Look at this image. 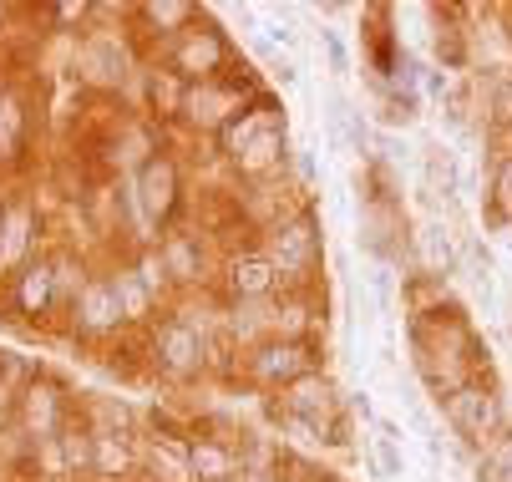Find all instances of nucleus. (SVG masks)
<instances>
[{
    "mask_svg": "<svg viewBox=\"0 0 512 482\" xmlns=\"http://www.w3.org/2000/svg\"><path fill=\"white\" fill-rule=\"evenodd\" d=\"M284 406H289V417L295 422H310V427H330V417H335V391H330V381L325 376H300L295 386H289V396H284Z\"/></svg>",
    "mask_w": 512,
    "mask_h": 482,
    "instance_id": "7ed1b4c3",
    "label": "nucleus"
},
{
    "mask_svg": "<svg viewBox=\"0 0 512 482\" xmlns=\"http://www.w3.org/2000/svg\"><path fill=\"white\" fill-rule=\"evenodd\" d=\"M330 127H335V137L350 148V153H360L365 148V127H360V112H350V102H330Z\"/></svg>",
    "mask_w": 512,
    "mask_h": 482,
    "instance_id": "9d476101",
    "label": "nucleus"
},
{
    "mask_svg": "<svg viewBox=\"0 0 512 482\" xmlns=\"http://www.w3.org/2000/svg\"><path fill=\"white\" fill-rule=\"evenodd\" d=\"M487 472H492L497 482H512V437H502V442H497V452H492Z\"/></svg>",
    "mask_w": 512,
    "mask_h": 482,
    "instance_id": "6ab92c4d",
    "label": "nucleus"
},
{
    "mask_svg": "<svg viewBox=\"0 0 512 482\" xmlns=\"http://www.w3.org/2000/svg\"><path fill=\"white\" fill-rule=\"evenodd\" d=\"M193 467H198V477H208V482H229L234 457H229L224 447H208V442H198V447H193Z\"/></svg>",
    "mask_w": 512,
    "mask_h": 482,
    "instance_id": "f8f14e48",
    "label": "nucleus"
},
{
    "mask_svg": "<svg viewBox=\"0 0 512 482\" xmlns=\"http://www.w3.org/2000/svg\"><path fill=\"white\" fill-rule=\"evenodd\" d=\"M269 259L279 274H305L315 259H320V239H315V219L310 214H295L289 224L274 229V244H269Z\"/></svg>",
    "mask_w": 512,
    "mask_h": 482,
    "instance_id": "f03ea898",
    "label": "nucleus"
},
{
    "mask_svg": "<svg viewBox=\"0 0 512 482\" xmlns=\"http://www.w3.org/2000/svg\"><path fill=\"white\" fill-rule=\"evenodd\" d=\"M421 249H426V264H431V269H442V274L457 269V244L447 239L442 224H426V229H421Z\"/></svg>",
    "mask_w": 512,
    "mask_h": 482,
    "instance_id": "1a4fd4ad",
    "label": "nucleus"
},
{
    "mask_svg": "<svg viewBox=\"0 0 512 482\" xmlns=\"http://www.w3.org/2000/svg\"><path fill=\"white\" fill-rule=\"evenodd\" d=\"M173 269H178V280H188V269H193V254H188L183 244L173 249Z\"/></svg>",
    "mask_w": 512,
    "mask_h": 482,
    "instance_id": "4be33fe9",
    "label": "nucleus"
},
{
    "mask_svg": "<svg viewBox=\"0 0 512 482\" xmlns=\"http://www.w3.org/2000/svg\"><path fill=\"white\" fill-rule=\"evenodd\" d=\"M112 290H117V305H127V315H142V300H148V295H142V290L127 280V274H117Z\"/></svg>",
    "mask_w": 512,
    "mask_h": 482,
    "instance_id": "aec40b11",
    "label": "nucleus"
},
{
    "mask_svg": "<svg viewBox=\"0 0 512 482\" xmlns=\"http://www.w3.org/2000/svg\"><path fill=\"white\" fill-rule=\"evenodd\" d=\"M274 148L284 153V132H264V137H254V143L244 148V168H264V163H274Z\"/></svg>",
    "mask_w": 512,
    "mask_h": 482,
    "instance_id": "dca6fc26",
    "label": "nucleus"
},
{
    "mask_svg": "<svg viewBox=\"0 0 512 482\" xmlns=\"http://www.w3.org/2000/svg\"><path fill=\"white\" fill-rule=\"evenodd\" d=\"M371 457H376V472H381L386 482L406 477V457H401V442H391V437H371Z\"/></svg>",
    "mask_w": 512,
    "mask_h": 482,
    "instance_id": "ddd939ff",
    "label": "nucleus"
},
{
    "mask_svg": "<svg viewBox=\"0 0 512 482\" xmlns=\"http://www.w3.org/2000/svg\"><path fill=\"white\" fill-rule=\"evenodd\" d=\"M320 41H325V51H330V72L345 77V72H350V51H345L340 31H320Z\"/></svg>",
    "mask_w": 512,
    "mask_h": 482,
    "instance_id": "a211bd4d",
    "label": "nucleus"
},
{
    "mask_svg": "<svg viewBox=\"0 0 512 482\" xmlns=\"http://www.w3.org/2000/svg\"><path fill=\"white\" fill-rule=\"evenodd\" d=\"M92 77H97V82H117V77H122V51H117V41H97V46H92Z\"/></svg>",
    "mask_w": 512,
    "mask_h": 482,
    "instance_id": "4468645a",
    "label": "nucleus"
},
{
    "mask_svg": "<svg viewBox=\"0 0 512 482\" xmlns=\"http://www.w3.org/2000/svg\"><path fill=\"white\" fill-rule=\"evenodd\" d=\"M158 351H163V361H168L173 371H193V366L203 361V340H198V330H193V325L173 320V325L158 335Z\"/></svg>",
    "mask_w": 512,
    "mask_h": 482,
    "instance_id": "423d86ee",
    "label": "nucleus"
},
{
    "mask_svg": "<svg viewBox=\"0 0 512 482\" xmlns=\"http://www.w3.org/2000/svg\"><path fill=\"white\" fill-rule=\"evenodd\" d=\"M259 381H284V386H295L300 376H310V356L305 346H264L259 361H254Z\"/></svg>",
    "mask_w": 512,
    "mask_h": 482,
    "instance_id": "39448f33",
    "label": "nucleus"
},
{
    "mask_svg": "<svg viewBox=\"0 0 512 482\" xmlns=\"http://www.w3.org/2000/svg\"><path fill=\"white\" fill-rule=\"evenodd\" d=\"M371 285H376V300H381V310H391V269H376V274H371Z\"/></svg>",
    "mask_w": 512,
    "mask_h": 482,
    "instance_id": "412c9836",
    "label": "nucleus"
},
{
    "mask_svg": "<svg viewBox=\"0 0 512 482\" xmlns=\"http://www.w3.org/2000/svg\"><path fill=\"white\" fill-rule=\"evenodd\" d=\"M142 203H148L153 219H163L173 209V163L168 158L148 163V173H142Z\"/></svg>",
    "mask_w": 512,
    "mask_h": 482,
    "instance_id": "0eeeda50",
    "label": "nucleus"
},
{
    "mask_svg": "<svg viewBox=\"0 0 512 482\" xmlns=\"http://www.w3.org/2000/svg\"><path fill=\"white\" fill-rule=\"evenodd\" d=\"M178 61H183V72H213V66L224 61V46H218L213 36H193Z\"/></svg>",
    "mask_w": 512,
    "mask_h": 482,
    "instance_id": "9b49d317",
    "label": "nucleus"
},
{
    "mask_svg": "<svg viewBox=\"0 0 512 482\" xmlns=\"http://www.w3.org/2000/svg\"><path fill=\"white\" fill-rule=\"evenodd\" d=\"M492 193H497V219H512V158L497 168V183H492Z\"/></svg>",
    "mask_w": 512,
    "mask_h": 482,
    "instance_id": "f3484780",
    "label": "nucleus"
},
{
    "mask_svg": "<svg viewBox=\"0 0 512 482\" xmlns=\"http://www.w3.org/2000/svg\"><path fill=\"white\" fill-rule=\"evenodd\" d=\"M82 310H87V325H107V320H112V310H117V290H112V285H97V290H87Z\"/></svg>",
    "mask_w": 512,
    "mask_h": 482,
    "instance_id": "2eb2a0df",
    "label": "nucleus"
},
{
    "mask_svg": "<svg viewBox=\"0 0 512 482\" xmlns=\"http://www.w3.org/2000/svg\"><path fill=\"white\" fill-rule=\"evenodd\" d=\"M421 168H426V188L431 193H457V158L442 143H431L421 153Z\"/></svg>",
    "mask_w": 512,
    "mask_h": 482,
    "instance_id": "6e6552de",
    "label": "nucleus"
},
{
    "mask_svg": "<svg viewBox=\"0 0 512 482\" xmlns=\"http://www.w3.org/2000/svg\"><path fill=\"white\" fill-rule=\"evenodd\" d=\"M447 422H452L467 442H482V437H492V432L502 427V406H497V396L482 391V386H452V391H447Z\"/></svg>",
    "mask_w": 512,
    "mask_h": 482,
    "instance_id": "f257e3e1",
    "label": "nucleus"
},
{
    "mask_svg": "<svg viewBox=\"0 0 512 482\" xmlns=\"http://www.w3.org/2000/svg\"><path fill=\"white\" fill-rule=\"evenodd\" d=\"M229 280H234V295H239V300H264V295H274V285H279V269H274L269 254H244V259H234Z\"/></svg>",
    "mask_w": 512,
    "mask_h": 482,
    "instance_id": "20e7f679",
    "label": "nucleus"
}]
</instances>
